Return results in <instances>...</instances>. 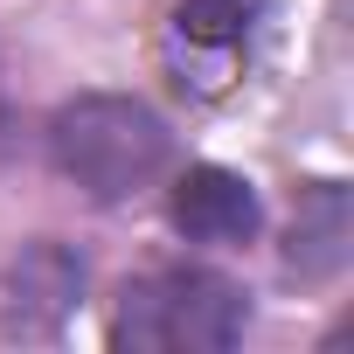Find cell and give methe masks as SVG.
Returning a JSON list of instances; mask_svg holds the SVG:
<instances>
[{"label": "cell", "instance_id": "1", "mask_svg": "<svg viewBox=\"0 0 354 354\" xmlns=\"http://www.w3.org/2000/svg\"><path fill=\"white\" fill-rule=\"evenodd\" d=\"M49 153L63 167V181H77L91 202H125L174 167V132L153 104L91 91L49 118Z\"/></svg>", "mask_w": 354, "mask_h": 354}, {"label": "cell", "instance_id": "2", "mask_svg": "<svg viewBox=\"0 0 354 354\" xmlns=\"http://www.w3.org/2000/svg\"><path fill=\"white\" fill-rule=\"evenodd\" d=\"M243 285H230L223 271H202V264H167V271H146L118 292V313H111V347H132V354H223L243 340Z\"/></svg>", "mask_w": 354, "mask_h": 354}, {"label": "cell", "instance_id": "3", "mask_svg": "<svg viewBox=\"0 0 354 354\" xmlns=\"http://www.w3.org/2000/svg\"><path fill=\"white\" fill-rule=\"evenodd\" d=\"M77 306H84V257L56 236L21 243V257L8 264V292H0V333L8 340H56Z\"/></svg>", "mask_w": 354, "mask_h": 354}, {"label": "cell", "instance_id": "4", "mask_svg": "<svg viewBox=\"0 0 354 354\" xmlns=\"http://www.w3.org/2000/svg\"><path fill=\"white\" fill-rule=\"evenodd\" d=\"M167 216H174V230H181L188 243L230 250V243H250V236H257V216H264V209H257V188L243 181V174L202 160V167H188L181 181H174Z\"/></svg>", "mask_w": 354, "mask_h": 354}, {"label": "cell", "instance_id": "5", "mask_svg": "<svg viewBox=\"0 0 354 354\" xmlns=\"http://www.w3.org/2000/svg\"><path fill=\"white\" fill-rule=\"evenodd\" d=\"M347 236H354V223H347V188H340V181H306V188H299L292 236H285V271L306 278V285L333 278V271L347 264Z\"/></svg>", "mask_w": 354, "mask_h": 354}, {"label": "cell", "instance_id": "6", "mask_svg": "<svg viewBox=\"0 0 354 354\" xmlns=\"http://www.w3.org/2000/svg\"><path fill=\"white\" fill-rule=\"evenodd\" d=\"M257 15H264V0H181V8H174V28L195 49H223L230 56V49L250 42Z\"/></svg>", "mask_w": 354, "mask_h": 354}]
</instances>
